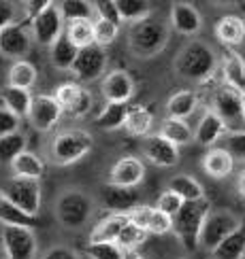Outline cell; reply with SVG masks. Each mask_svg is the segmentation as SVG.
I'll list each match as a JSON object with an SVG mask.
<instances>
[{
	"label": "cell",
	"mask_w": 245,
	"mask_h": 259,
	"mask_svg": "<svg viewBox=\"0 0 245 259\" xmlns=\"http://www.w3.org/2000/svg\"><path fill=\"white\" fill-rule=\"evenodd\" d=\"M173 68L181 79L202 83L216 74L218 56L209 45H205V42L192 40L177 53Z\"/></svg>",
	"instance_id": "6da1fadb"
},
{
	"label": "cell",
	"mask_w": 245,
	"mask_h": 259,
	"mask_svg": "<svg viewBox=\"0 0 245 259\" xmlns=\"http://www.w3.org/2000/svg\"><path fill=\"white\" fill-rule=\"evenodd\" d=\"M168 28L162 21L147 17L128 30V47L136 58H154L166 47Z\"/></svg>",
	"instance_id": "7a4b0ae2"
},
{
	"label": "cell",
	"mask_w": 245,
	"mask_h": 259,
	"mask_svg": "<svg viewBox=\"0 0 245 259\" xmlns=\"http://www.w3.org/2000/svg\"><path fill=\"white\" fill-rule=\"evenodd\" d=\"M94 138L85 130H64L53 136L49 145V157L56 166H71L83 159L92 151Z\"/></svg>",
	"instance_id": "3957f363"
},
{
	"label": "cell",
	"mask_w": 245,
	"mask_h": 259,
	"mask_svg": "<svg viewBox=\"0 0 245 259\" xmlns=\"http://www.w3.org/2000/svg\"><path fill=\"white\" fill-rule=\"evenodd\" d=\"M209 200L198 202H184V206L173 217V234L188 251L198 249V234L202 228V221L209 214Z\"/></svg>",
	"instance_id": "277c9868"
},
{
	"label": "cell",
	"mask_w": 245,
	"mask_h": 259,
	"mask_svg": "<svg viewBox=\"0 0 245 259\" xmlns=\"http://www.w3.org/2000/svg\"><path fill=\"white\" fill-rule=\"evenodd\" d=\"M94 212V202L88 193L79 189L64 191L56 202V219L68 230H79L90 221Z\"/></svg>",
	"instance_id": "5b68a950"
},
{
	"label": "cell",
	"mask_w": 245,
	"mask_h": 259,
	"mask_svg": "<svg viewBox=\"0 0 245 259\" xmlns=\"http://www.w3.org/2000/svg\"><path fill=\"white\" fill-rule=\"evenodd\" d=\"M213 113L220 117V121L230 134L245 132L243 121V109H241V92L232 90L230 85L222 83L220 88L213 92Z\"/></svg>",
	"instance_id": "8992f818"
},
{
	"label": "cell",
	"mask_w": 245,
	"mask_h": 259,
	"mask_svg": "<svg viewBox=\"0 0 245 259\" xmlns=\"http://www.w3.org/2000/svg\"><path fill=\"white\" fill-rule=\"evenodd\" d=\"M241 228V219L230 210H209V214L202 221V228L198 234V246L205 251H213L216 246L230 236L234 230Z\"/></svg>",
	"instance_id": "52a82bcc"
},
{
	"label": "cell",
	"mask_w": 245,
	"mask_h": 259,
	"mask_svg": "<svg viewBox=\"0 0 245 259\" xmlns=\"http://www.w3.org/2000/svg\"><path fill=\"white\" fill-rule=\"evenodd\" d=\"M0 196L9 200L13 206L24 210L26 214L39 217L41 210V183L39 181H28V179H15L11 177L3 187H0Z\"/></svg>",
	"instance_id": "ba28073f"
},
{
	"label": "cell",
	"mask_w": 245,
	"mask_h": 259,
	"mask_svg": "<svg viewBox=\"0 0 245 259\" xmlns=\"http://www.w3.org/2000/svg\"><path fill=\"white\" fill-rule=\"evenodd\" d=\"M64 34V19L60 15L58 3H49L41 11L37 17L30 19V36L34 38L39 45L51 47L60 36Z\"/></svg>",
	"instance_id": "9c48e42d"
},
{
	"label": "cell",
	"mask_w": 245,
	"mask_h": 259,
	"mask_svg": "<svg viewBox=\"0 0 245 259\" xmlns=\"http://www.w3.org/2000/svg\"><path fill=\"white\" fill-rule=\"evenodd\" d=\"M53 100L60 104L62 113L75 117V119L85 117L92 111V104H94V98H92L90 90H85L83 85L75 83V81L60 83L56 88V94H53Z\"/></svg>",
	"instance_id": "30bf717a"
},
{
	"label": "cell",
	"mask_w": 245,
	"mask_h": 259,
	"mask_svg": "<svg viewBox=\"0 0 245 259\" xmlns=\"http://www.w3.org/2000/svg\"><path fill=\"white\" fill-rule=\"evenodd\" d=\"M3 249L5 259H34L37 257V236L28 228L3 225Z\"/></svg>",
	"instance_id": "8fae6325"
},
{
	"label": "cell",
	"mask_w": 245,
	"mask_h": 259,
	"mask_svg": "<svg viewBox=\"0 0 245 259\" xmlns=\"http://www.w3.org/2000/svg\"><path fill=\"white\" fill-rule=\"evenodd\" d=\"M107 62H109V60H107V51L102 47L90 45L85 49H79L71 72L75 74V79H79L83 83H92V81L100 79L104 74Z\"/></svg>",
	"instance_id": "7c38bea8"
},
{
	"label": "cell",
	"mask_w": 245,
	"mask_h": 259,
	"mask_svg": "<svg viewBox=\"0 0 245 259\" xmlns=\"http://www.w3.org/2000/svg\"><path fill=\"white\" fill-rule=\"evenodd\" d=\"M62 115L64 113L60 109V104L53 100V96H47V94L32 96L28 119H30V123L34 130H39V132H49V130H53L58 125Z\"/></svg>",
	"instance_id": "4fadbf2b"
},
{
	"label": "cell",
	"mask_w": 245,
	"mask_h": 259,
	"mask_svg": "<svg viewBox=\"0 0 245 259\" xmlns=\"http://www.w3.org/2000/svg\"><path fill=\"white\" fill-rule=\"evenodd\" d=\"M28 21H15V24L0 30V53L11 60H24V56L30 51L32 36L28 32Z\"/></svg>",
	"instance_id": "5bb4252c"
},
{
	"label": "cell",
	"mask_w": 245,
	"mask_h": 259,
	"mask_svg": "<svg viewBox=\"0 0 245 259\" xmlns=\"http://www.w3.org/2000/svg\"><path fill=\"white\" fill-rule=\"evenodd\" d=\"M100 200H102V206L111 214H130L136 206H141V196H138L136 189L115 187V185H109V183L102 187Z\"/></svg>",
	"instance_id": "9a60e30c"
},
{
	"label": "cell",
	"mask_w": 245,
	"mask_h": 259,
	"mask_svg": "<svg viewBox=\"0 0 245 259\" xmlns=\"http://www.w3.org/2000/svg\"><path fill=\"white\" fill-rule=\"evenodd\" d=\"M143 157L158 168H173L179 161V147L160 134H149L143 140Z\"/></svg>",
	"instance_id": "2e32d148"
},
{
	"label": "cell",
	"mask_w": 245,
	"mask_h": 259,
	"mask_svg": "<svg viewBox=\"0 0 245 259\" xmlns=\"http://www.w3.org/2000/svg\"><path fill=\"white\" fill-rule=\"evenodd\" d=\"M130 223H134L136 228H141L147 234H156V236H164L173 232V219L168 214L160 212L156 206H147V204H141L136 206L130 214H128Z\"/></svg>",
	"instance_id": "e0dca14e"
},
{
	"label": "cell",
	"mask_w": 245,
	"mask_h": 259,
	"mask_svg": "<svg viewBox=\"0 0 245 259\" xmlns=\"http://www.w3.org/2000/svg\"><path fill=\"white\" fill-rule=\"evenodd\" d=\"M143 179H145V164L132 155L117 159L109 172V185H115V187L136 189V185H141Z\"/></svg>",
	"instance_id": "ac0fdd59"
},
{
	"label": "cell",
	"mask_w": 245,
	"mask_h": 259,
	"mask_svg": "<svg viewBox=\"0 0 245 259\" xmlns=\"http://www.w3.org/2000/svg\"><path fill=\"white\" fill-rule=\"evenodd\" d=\"M102 98L107 102L128 104V100L134 96V81L126 70H111L102 79Z\"/></svg>",
	"instance_id": "d6986e66"
},
{
	"label": "cell",
	"mask_w": 245,
	"mask_h": 259,
	"mask_svg": "<svg viewBox=\"0 0 245 259\" xmlns=\"http://www.w3.org/2000/svg\"><path fill=\"white\" fill-rule=\"evenodd\" d=\"M170 26L184 36L198 34V30L202 28V19H200L198 9L190 3L173 5V9H170Z\"/></svg>",
	"instance_id": "ffe728a7"
},
{
	"label": "cell",
	"mask_w": 245,
	"mask_h": 259,
	"mask_svg": "<svg viewBox=\"0 0 245 259\" xmlns=\"http://www.w3.org/2000/svg\"><path fill=\"white\" fill-rule=\"evenodd\" d=\"M222 83L245 94V60L239 51L228 47L224 49V58H222Z\"/></svg>",
	"instance_id": "44dd1931"
},
{
	"label": "cell",
	"mask_w": 245,
	"mask_h": 259,
	"mask_svg": "<svg viewBox=\"0 0 245 259\" xmlns=\"http://www.w3.org/2000/svg\"><path fill=\"white\" fill-rule=\"evenodd\" d=\"M216 38L222 42L224 47H237L245 42V19L239 15H224L218 19L216 24Z\"/></svg>",
	"instance_id": "7402d4cb"
},
{
	"label": "cell",
	"mask_w": 245,
	"mask_h": 259,
	"mask_svg": "<svg viewBox=\"0 0 245 259\" xmlns=\"http://www.w3.org/2000/svg\"><path fill=\"white\" fill-rule=\"evenodd\" d=\"M224 134H226V127H224V123L220 121V117L211 109H207L205 113H202V117L196 123V130L192 132L194 140L202 147H213Z\"/></svg>",
	"instance_id": "603a6c76"
},
{
	"label": "cell",
	"mask_w": 245,
	"mask_h": 259,
	"mask_svg": "<svg viewBox=\"0 0 245 259\" xmlns=\"http://www.w3.org/2000/svg\"><path fill=\"white\" fill-rule=\"evenodd\" d=\"M202 170L211 179H226L234 170V157L224 147H211L202 157Z\"/></svg>",
	"instance_id": "cb8c5ba5"
},
{
	"label": "cell",
	"mask_w": 245,
	"mask_h": 259,
	"mask_svg": "<svg viewBox=\"0 0 245 259\" xmlns=\"http://www.w3.org/2000/svg\"><path fill=\"white\" fill-rule=\"evenodd\" d=\"M198 102H200V94L196 90L177 92V94H173L166 100V106H164V109H166V117H170V119L186 121L188 117L196 111Z\"/></svg>",
	"instance_id": "d4e9b609"
},
{
	"label": "cell",
	"mask_w": 245,
	"mask_h": 259,
	"mask_svg": "<svg viewBox=\"0 0 245 259\" xmlns=\"http://www.w3.org/2000/svg\"><path fill=\"white\" fill-rule=\"evenodd\" d=\"M11 172H13L15 179H28V181H41L45 175V161H43L37 153L32 151H24L19 153L13 161H11Z\"/></svg>",
	"instance_id": "484cf974"
},
{
	"label": "cell",
	"mask_w": 245,
	"mask_h": 259,
	"mask_svg": "<svg viewBox=\"0 0 245 259\" xmlns=\"http://www.w3.org/2000/svg\"><path fill=\"white\" fill-rule=\"evenodd\" d=\"M128 223V214H107L90 232V242H115Z\"/></svg>",
	"instance_id": "4316f807"
},
{
	"label": "cell",
	"mask_w": 245,
	"mask_h": 259,
	"mask_svg": "<svg viewBox=\"0 0 245 259\" xmlns=\"http://www.w3.org/2000/svg\"><path fill=\"white\" fill-rule=\"evenodd\" d=\"M152 125H154V113L149 109H145V106H141V104L130 106V109H128L124 127H126V132L130 136L145 138V136H149V130H152Z\"/></svg>",
	"instance_id": "83f0119b"
},
{
	"label": "cell",
	"mask_w": 245,
	"mask_h": 259,
	"mask_svg": "<svg viewBox=\"0 0 245 259\" xmlns=\"http://www.w3.org/2000/svg\"><path fill=\"white\" fill-rule=\"evenodd\" d=\"M37 66L28 60H17L13 62V66L9 68V74H7V85L9 88H17V90H32L37 83Z\"/></svg>",
	"instance_id": "f1b7e54d"
},
{
	"label": "cell",
	"mask_w": 245,
	"mask_h": 259,
	"mask_svg": "<svg viewBox=\"0 0 245 259\" xmlns=\"http://www.w3.org/2000/svg\"><path fill=\"white\" fill-rule=\"evenodd\" d=\"M0 98H3V109H7L9 113H13L17 119H24L28 117L30 104H32V94L28 90H17V88H7L0 92Z\"/></svg>",
	"instance_id": "f546056e"
},
{
	"label": "cell",
	"mask_w": 245,
	"mask_h": 259,
	"mask_svg": "<svg viewBox=\"0 0 245 259\" xmlns=\"http://www.w3.org/2000/svg\"><path fill=\"white\" fill-rule=\"evenodd\" d=\"M168 191L177 193V196L184 200V202H198V200H205V189L202 185L190 175H177L168 181Z\"/></svg>",
	"instance_id": "4dcf8cb0"
},
{
	"label": "cell",
	"mask_w": 245,
	"mask_h": 259,
	"mask_svg": "<svg viewBox=\"0 0 245 259\" xmlns=\"http://www.w3.org/2000/svg\"><path fill=\"white\" fill-rule=\"evenodd\" d=\"M122 24H138L152 15V5L147 0H113Z\"/></svg>",
	"instance_id": "1f68e13d"
},
{
	"label": "cell",
	"mask_w": 245,
	"mask_h": 259,
	"mask_svg": "<svg viewBox=\"0 0 245 259\" xmlns=\"http://www.w3.org/2000/svg\"><path fill=\"white\" fill-rule=\"evenodd\" d=\"M213 259H243L245 255V228L241 225L230 236H226L216 249L211 251Z\"/></svg>",
	"instance_id": "d6a6232c"
},
{
	"label": "cell",
	"mask_w": 245,
	"mask_h": 259,
	"mask_svg": "<svg viewBox=\"0 0 245 259\" xmlns=\"http://www.w3.org/2000/svg\"><path fill=\"white\" fill-rule=\"evenodd\" d=\"M128 104H115V102H107L102 106V111L96 115L94 123L98 125L100 130H107V132H113V130L124 127L126 115H128Z\"/></svg>",
	"instance_id": "836d02e7"
},
{
	"label": "cell",
	"mask_w": 245,
	"mask_h": 259,
	"mask_svg": "<svg viewBox=\"0 0 245 259\" xmlns=\"http://www.w3.org/2000/svg\"><path fill=\"white\" fill-rule=\"evenodd\" d=\"M79 49L73 45V42L66 38V36H60L53 45L49 47V60L51 64L56 66L58 70H71L73 64H75V58H77Z\"/></svg>",
	"instance_id": "e575fe53"
},
{
	"label": "cell",
	"mask_w": 245,
	"mask_h": 259,
	"mask_svg": "<svg viewBox=\"0 0 245 259\" xmlns=\"http://www.w3.org/2000/svg\"><path fill=\"white\" fill-rule=\"evenodd\" d=\"M0 223L3 225H13V228H37L39 225V217H32L26 214L24 210H19L17 206H13L9 200H5L0 196Z\"/></svg>",
	"instance_id": "d590c367"
},
{
	"label": "cell",
	"mask_w": 245,
	"mask_h": 259,
	"mask_svg": "<svg viewBox=\"0 0 245 259\" xmlns=\"http://www.w3.org/2000/svg\"><path fill=\"white\" fill-rule=\"evenodd\" d=\"M158 134L162 136V138H166L168 143H173L175 147L190 145L192 140H194V136H192V127H190L186 121H181V119H170V117H166V119L162 121Z\"/></svg>",
	"instance_id": "8d00e7d4"
},
{
	"label": "cell",
	"mask_w": 245,
	"mask_h": 259,
	"mask_svg": "<svg viewBox=\"0 0 245 259\" xmlns=\"http://www.w3.org/2000/svg\"><path fill=\"white\" fill-rule=\"evenodd\" d=\"M64 36H66L77 49H85L94 45V30H92V19H81V21H71L64 28Z\"/></svg>",
	"instance_id": "74e56055"
},
{
	"label": "cell",
	"mask_w": 245,
	"mask_h": 259,
	"mask_svg": "<svg viewBox=\"0 0 245 259\" xmlns=\"http://www.w3.org/2000/svg\"><path fill=\"white\" fill-rule=\"evenodd\" d=\"M58 9H60L64 24L81 21V19H92V15H94L92 3H85V0H64V3H58Z\"/></svg>",
	"instance_id": "f35d334b"
},
{
	"label": "cell",
	"mask_w": 245,
	"mask_h": 259,
	"mask_svg": "<svg viewBox=\"0 0 245 259\" xmlns=\"http://www.w3.org/2000/svg\"><path fill=\"white\" fill-rule=\"evenodd\" d=\"M28 140L21 132H13L0 138V164H11L19 153L26 151Z\"/></svg>",
	"instance_id": "ab89813d"
},
{
	"label": "cell",
	"mask_w": 245,
	"mask_h": 259,
	"mask_svg": "<svg viewBox=\"0 0 245 259\" xmlns=\"http://www.w3.org/2000/svg\"><path fill=\"white\" fill-rule=\"evenodd\" d=\"M147 232H143L141 228H136L134 223H130V219H128V223L124 225V230H122V234L117 236V240H115V244L120 246V249L124 251V253H134L138 246H141L145 240H147Z\"/></svg>",
	"instance_id": "60d3db41"
},
{
	"label": "cell",
	"mask_w": 245,
	"mask_h": 259,
	"mask_svg": "<svg viewBox=\"0 0 245 259\" xmlns=\"http://www.w3.org/2000/svg\"><path fill=\"white\" fill-rule=\"evenodd\" d=\"M92 30H94V45L96 47H109L115 42V38L120 36V26L111 24V21H104L94 17L92 19Z\"/></svg>",
	"instance_id": "b9f144b4"
},
{
	"label": "cell",
	"mask_w": 245,
	"mask_h": 259,
	"mask_svg": "<svg viewBox=\"0 0 245 259\" xmlns=\"http://www.w3.org/2000/svg\"><path fill=\"white\" fill-rule=\"evenodd\" d=\"M85 255L90 259H126V253L115 242H88Z\"/></svg>",
	"instance_id": "7bdbcfd3"
},
{
	"label": "cell",
	"mask_w": 245,
	"mask_h": 259,
	"mask_svg": "<svg viewBox=\"0 0 245 259\" xmlns=\"http://www.w3.org/2000/svg\"><path fill=\"white\" fill-rule=\"evenodd\" d=\"M184 206V200H181L177 193H173V191H162L158 196V202H156V208L160 210V212H164V214H168L170 219L175 217V214L179 212V208Z\"/></svg>",
	"instance_id": "ee69618b"
},
{
	"label": "cell",
	"mask_w": 245,
	"mask_h": 259,
	"mask_svg": "<svg viewBox=\"0 0 245 259\" xmlns=\"http://www.w3.org/2000/svg\"><path fill=\"white\" fill-rule=\"evenodd\" d=\"M92 9H94V15L98 17V19L111 21V24H115V26H122L113 0H100V3H92Z\"/></svg>",
	"instance_id": "f6af8a7d"
},
{
	"label": "cell",
	"mask_w": 245,
	"mask_h": 259,
	"mask_svg": "<svg viewBox=\"0 0 245 259\" xmlns=\"http://www.w3.org/2000/svg\"><path fill=\"white\" fill-rule=\"evenodd\" d=\"M19 121L21 119H17L13 113H9L7 109H0V138L19 132Z\"/></svg>",
	"instance_id": "bcb514c9"
},
{
	"label": "cell",
	"mask_w": 245,
	"mask_h": 259,
	"mask_svg": "<svg viewBox=\"0 0 245 259\" xmlns=\"http://www.w3.org/2000/svg\"><path fill=\"white\" fill-rule=\"evenodd\" d=\"M234 159H245V132H237L228 136V143L224 147Z\"/></svg>",
	"instance_id": "7dc6e473"
},
{
	"label": "cell",
	"mask_w": 245,
	"mask_h": 259,
	"mask_svg": "<svg viewBox=\"0 0 245 259\" xmlns=\"http://www.w3.org/2000/svg\"><path fill=\"white\" fill-rule=\"evenodd\" d=\"M15 15H17V9L13 3H5L0 0V30H5L7 26L15 24Z\"/></svg>",
	"instance_id": "c3c4849f"
},
{
	"label": "cell",
	"mask_w": 245,
	"mask_h": 259,
	"mask_svg": "<svg viewBox=\"0 0 245 259\" xmlns=\"http://www.w3.org/2000/svg\"><path fill=\"white\" fill-rule=\"evenodd\" d=\"M43 259H81V257H79V253L68 249V246H53V249H49L43 255Z\"/></svg>",
	"instance_id": "681fc988"
},
{
	"label": "cell",
	"mask_w": 245,
	"mask_h": 259,
	"mask_svg": "<svg viewBox=\"0 0 245 259\" xmlns=\"http://www.w3.org/2000/svg\"><path fill=\"white\" fill-rule=\"evenodd\" d=\"M237 191H239V196L245 200V168L239 172V179H237Z\"/></svg>",
	"instance_id": "f907efd6"
},
{
	"label": "cell",
	"mask_w": 245,
	"mask_h": 259,
	"mask_svg": "<svg viewBox=\"0 0 245 259\" xmlns=\"http://www.w3.org/2000/svg\"><path fill=\"white\" fill-rule=\"evenodd\" d=\"M241 109H243V121H245V94H241Z\"/></svg>",
	"instance_id": "816d5d0a"
},
{
	"label": "cell",
	"mask_w": 245,
	"mask_h": 259,
	"mask_svg": "<svg viewBox=\"0 0 245 259\" xmlns=\"http://www.w3.org/2000/svg\"><path fill=\"white\" fill-rule=\"evenodd\" d=\"M126 259H145V257H143V255H138V253H132L130 257H126Z\"/></svg>",
	"instance_id": "f5cc1de1"
},
{
	"label": "cell",
	"mask_w": 245,
	"mask_h": 259,
	"mask_svg": "<svg viewBox=\"0 0 245 259\" xmlns=\"http://www.w3.org/2000/svg\"><path fill=\"white\" fill-rule=\"evenodd\" d=\"M239 9H241V13H243V19H245V0H243V3H239Z\"/></svg>",
	"instance_id": "db71d44e"
}]
</instances>
